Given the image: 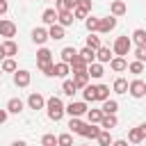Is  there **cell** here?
<instances>
[{
  "label": "cell",
  "instance_id": "cell-1",
  "mask_svg": "<svg viewBox=\"0 0 146 146\" xmlns=\"http://www.w3.org/2000/svg\"><path fill=\"white\" fill-rule=\"evenodd\" d=\"M46 110H48V119L50 121H62V116L66 114L64 112V103H62V98H57V96H50L48 100H46Z\"/></svg>",
  "mask_w": 146,
  "mask_h": 146
},
{
  "label": "cell",
  "instance_id": "cell-2",
  "mask_svg": "<svg viewBox=\"0 0 146 146\" xmlns=\"http://www.w3.org/2000/svg\"><path fill=\"white\" fill-rule=\"evenodd\" d=\"M130 48H132L130 36H116L114 39V46H112V52H114V57H125L130 52Z\"/></svg>",
  "mask_w": 146,
  "mask_h": 146
},
{
  "label": "cell",
  "instance_id": "cell-3",
  "mask_svg": "<svg viewBox=\"0 0 146 146\" xmlns=\"http://www.w3.org/2000/svg\"><path fill=\"white\" fill-rule=\"evenodd\" d=\"M87 110H89V107H87L84 100H71V103L64 107V112H66L71 119H80L82 114H87Z\"/></svg>",
  "mask_w": 146,
  "mask_h": 146
},
{
  "label": "cell",
  "instance_id": "cell-4",
  "mask_svg": "<svg viewBox=\"0 0 146 146\" xmlns=\"http://www.w3.org/2000/svg\"><path fill=\"white\" fill-rule=\"evenodd\" d=\"M128 94L132 96V98H144L146 96V82L144 80H132V82H128Z\"/></svg>",
  "mask_w": 146,
  "mask_h": 146
},
{
  "label": "cell",
  "instance_id": "cell-5",
  "mask_svg": "<svg viewBox=\"0 0 146 146\" xmlns=\"http://www.w3.org/2000/svg\"><path fill=\"white\" fill-rule=\"evenodd\" d=\"M30 82H32V73H30V71L18 68V71L14 73V84H16V87L25 89V87H30Z\"/></svg>",
  "mask_w": 146,
  "mask_h": 146
},
{
  "label": "cell",
  "instance_id": "cell-6",
  "mask_svg": "<svg viewBox=\"0 0 146 146\" xmlns=\"http://www.w3.org/2000/svg\"><path fill=\"white\" fill-rule=\"evenodd\" d=\"M27 107H30V110H34V112H39V110H43V107H46V98H43L39 91H34V94H30V96H27Z\"/></svg>",
  "mask_w": 146,
  "mask_h": 146
},
{
  "label": "cell",
  "instance_id": "cell-7",
  "mask_svg": "<svg viewBox=\"0 0 146 146\" xmlns=\"http://www.w3.org/2000/svg\"><path fill=\"white\" fill-rule=\"evenodd\" d=\"M0 36L14 39V36H16V23H11V21H7V18H0Z\"/></svg>",
  "mask_w": 146,
  "mask_h": 146
},
{
  "label": "cell",
  "instance_id": "cell-8",
  "mask_svg": "<svg viewBox=\"0 0 146 146\" xmlns=\"http://www.w3.org/2000/svg\"><path fill=\"white\" fill-rule=\"evenodd\" d=\"M116 27V18L114 16H105V18H100V23H98V34H107V32H112Z\"/></svg>",
  "mask_w": 146,
  "mask_h": 146
},
{
  "label": "cell",
  "instance_id": "cell-9",
  "mask_svg": "<svg viewBox=\"0 0 146 146\" xmlns=\"http://www.w3.org/2000/svg\"><path fill=\"white\" fill-rule=\"evenodd\" d=\"M125 11H128V5H125L123 0H112V5H110V16L119 18V16H123Z\"/></svg>",
  "mask_w": 146,
  "mask_h": 146
},
{
  "label": "cell",
  "instance_id": "cell-10",
  "mask_svg": "<svg viewBox=\"0 0 146 146\" xmlns=\"http://www.w3.org/2000/svg\"><path fill=\"white\" fill-rule=\"evenodd\" d=\"M112 57H114V52H112L107 46H100V48L96 50V62H98V64H110Z\"/></svg>",
  "mask_w": 146,
  "mask_h": 146
},
{
  "label": "cell",
  "instance_id": "cell-11",
  "mask_svg": "<svg viewBox=\"0 0 146 146\" xmlns=\"http://www.w3.org/2000/svg\"><path fill=\"white\" fill-rule=\"evenodd\" d=\"M80 135L87 137V139H96V137L100 135V125H96V123H84L82 130H80Z\"/></svg>",
  "mask_w": 146,
  "mask_h": 146
},
{
  "label": "cell",
  "instance_id": "cell-12",
  "mask_svg": "<svg viewBox=\"0 0 146 146\" xmlns=\"http://www.w3.org/2000/svg\"><path fill=\"white\" fill-rule=\"evenodd\" d=\"M30 36H32V41H34L36 46H43V43L48 41V30H46V27H34Z\"/></svg>",
  "mask_w": 146,
  "mask_h": 146
},
{
  "label": "cell",
  "instance_id": "cell-13",
  "mask_svg": "<svg viewBox=\"0 0 146 146\" xmlns=\"http://www.w3.org/2000/svg\"><path fill=\"white\" fill-rule=\"evenodd\" d=\"M87 75H89V80H91V78H94V80L103 78V75H105V68H103V64H98V62L89 64V66H87Z\"/></svg>",
  "mask_w": 146,
  "mask_h": 146
},
{
  "label": "cell",
  "instance_id": "cell-14",
  "mask_svg": "<svg viewBox=\"0 0 146 146\" xmlns=\"http://www.w3.org/2000/svg\"><path fill=\"white\" fill-rule=\"evenodd\" d=\"M23 107H25V103H23L21 98H9L5 110H7L9 114H21V112H23Z\"/></svg>",
  "mask_w": 146,
  "mask_h": 146
},
{
  "label": "cell",
  "instance_id": "cell-15",
  "mask_svg": "<svg viewBox=\"0 0 146 146\" xmlns=\"http://www.w3.org/2000/svg\"><path fill=\"white\" fill-rule=\"evenodd\" d=\"M116 123H119V119H116V114H105L103 119H100V130H112V128H116Z\"/></svg>",
  "mask_w": 146,
  "mask_h": 146
},
{
  "label": "cell",
  "instance_id": "cell-16",
  "mask_svg": "<svg viewBox=\"0 0 146 146\" xmlns=\"http://www.w3.org/2000/svg\"><path fill=\"white\" fill-rule=\"evenodd\" d=\"M128 141H130V144H135V146H139V144L144 141V132H141V128H139V125L128 130Z\"/></svg>",
  "mask_w": 146,
  "mask_h": 146
},
{
  "label": "cell",
  "instance_id": "cell-17",
  "mask_svg": "<svg viewBox=\"0 0 146 146\" xmlns=\"http://www.w3.org/2000/svg\"><path fill=\"white\" fill-rule=\"evenodd\" d=\"M73 21H75V18H73V11H59V14H57V25H62L64 30H66L68 25H73Z\"/></svg>",
  "mask_w": 146,
  "mask_h": 146
},
{
  "label": "cell",
  "instance_id": "cell-18",
  "mask_svg": "<svg viewBox=\"0 0 146 146\" xmlns=\"http://www.w3.org/2000/svg\"><path fill=\"white\" fill-rule=\"evenodd\" d=\"M110 68H112L114 73H121V71H125V68H128V59H125V57H112Z\"/></svg>",
  "mask_w": 146,
  "mask_h": 146
},
{
  "label": "cell",
  "instance_id": "cell-19",
  "mask_svg": "<svg viewBox=\"0 0 146 146\" xmlns=\"http://www.w3.org/2000/svg\"><path fill=\"white\" fill-rule=\"evenodd\" d=\"M48 62H52V52H50L46 46H41V48L36 50V64H48Z\"/></svg>",
  "mask_w": 146,
  "mask_h": 146
},
{
  "label": "cell",
  "instance_id": "cell-20",
  "mask_svg": "<svg viewBox=\"0 0 146 146\" xmlns=\"http://www.w3.org/2000/svg\"><path fill=\"white\" fill-rule=\"evenodd\" d=\"M68 73H71V66H68V64H64V62H57V64H55V68H52V75H55V78H64V80H66V75H68Z\"/></svg>",
  "mask_w": 146,
  "mask_h": 146
},
{
  "label": "cell",
  "instance_id": "cell-21",
  "mask_svg": "<svg viewBox=\"0 0 146 146\" xmlns=\"http://www.w3.org/2000/svg\"><path fill=\"white\" fill-rule=\"evenodd\" d=\"M73 82H75L78 89H84V87L89 84V75H87V71H78V73H73Z\"/></svg>",
  "mask_w": 146,
  "mask_h": 146
},
{
  "label": "cell",
  "instance_id": "cell-22",
  "mask_svg": "<svg viewBox=\"0 0 146 146\" xmlns=\"http://www.w3.org/2000/svg\"><path fill=\"white\" fill-rule=\"evenodd\" d=\"M41 21H43L46 25H55V23H57V11H55L52 7L43 9V14H41Z\"/></svg>",
  "mask_w": 146,
  "mask_h": 146
},
{
  "label": "cell",
  "instance_id": "cell-23",
  "mask_svg": "<svg viewBox=\"0 0 146 146\" xmlns=\"http://www.w3.org/2000/svg\"><path fill=\"white\" fill-rule=\"evenodd\" d=\"M48 39H52V41H59V39H64V27L62 25H50L48 27Z\"/></svg>",
  "mask_w": 146,
  "mask_h": 146
},
{
  "label": "cell",
  "instance_id": "cell-24",
  "mask_svg": "<svg viewBox=\"0 0 146 146\" xmlns=\"http://www.w3.org/2000/svg\"><path fill=\"white\" fill-rule=\"evenodd\" d=\"M112 91L114 94H128V80L125 78H116L112 82Z\"/></svg>",
  "mask_w": 146,
  "mask_h": 146
},
{
  "label": "cell",
  "instance_id": "cell-25",
  "mask_svg": "<svg viewBox=\"0 0 146 146\" xmlns=\"http://www.w3.org/2000/svg\"><path fill=\"white\" fill-rule=\"evenodd\" d=\"M116 110H119V103H116L114 98L103 100V107H100V112H103V114H116Z\"/></svg>",
  "mask_w": 146,
  "mask_h": 146
},
{
  "label": "cell",
  "instance_id": "cell-26",
  "mask_svg": "<svg viewBox=\"0 0 146 146\" xmlns=\"http://www.w3.org/2000/svg\"><path fill=\"white\" fill-rule=\"evenodd\" d=\"M59 55H62V62H64V64H71V62H73V57L78 55V50H75L73 46H66V48H62V52H59Z\"/></svg>",
  "mask_w": 146,
  "mask_h": 146
},
{
  "label": "cell",
  "instance_id": "cell-27",
  "mask_svg": "<svg viewBox=\"0 0 146 146\" xmlns=\"http://www.w3.org/2000/svg\"><path fill=\"white\" fill-rule=\"evenodd\" d=\"M78 55H80V57H82V59L87 62V66L96 62V50H91V48H87V46H84L82 50H78Z\"/></svg>",
  "mask_w": 146,
  "mask_h": 146
},
{
  "label": "cell",
  "instance_id": "cell-28",
  "mask_svg": "<svg viewBox=\"0 0 146 146\" xmlns=\"http://www.w3.org/2000/svg\"><path fill=\"white\" fill-rule=\"evenodd\" d=\"M68 66H71V73H78V71H87V62H84L80 55H75V57H73V62H71Z\"/></svg>",
  "mask_w": 146,
  "mask_h": 146
},
{
  "label": "cell",
  "instance_id": "cell-29",
  "mask_svg": "<svg viewBox=\"0 0 146 146\" xmlns=\"http://www.w3.org/2000/svg\"><path fill=\"white\" fill-rule=\"evenodd\" d=\"M0 68H2V73H16V71H18V66H16L14 57H5V59H2V64H0Z\"/></svg>",
  "mask_w": 146,
  "mask_h": 146
},
{
  "label": "cell",
  "instance_id": "cell-30",
  "mask_svg": "<svg viewBox=\"0 0 146 146\" xmlns=\"http://www.w3.org/2000/svg\"><path fill=\"white\" fill-rule=\"evenodd\" d=\"M82 100L84 103H94L96 100V84H87L82 89Z\"/></svg>",
  "mask_w": 146,
  "mask_h": 146
},
{
  "label": "cell",
  "instance_id": "cell-31",
  "mask_svg": "<svg viewBox=\"0 0 146 146\" xmlns=\"http://www.w3.org/2000/svg\"><path fill=\"white\" fill-rule=\"evenodd\" d=\"M98 23H100V18H96V16H87L84 18V27L89 30V34H96L98 32Z\"/></svg>",
  "mask_w": 146,
  "mask_h": 146
},
{
  "label": "cell",
  "instance_id": "cell-32",
  "mask_svg": "<svg viewBox=\"0 0 146 146\" xmlns=\"http://www.w3.org/2000/svg\"><path fill=\"white\" fill-rule=\"evenodd\" d=\"M2 50H5V55H7V57H14V55L18 52V46H16V41H14V39H7V41L2 43Z\"/></svg>",
  "mask_w": 146,
  "mask_h": 146
},
{
  "label": "cell",
  "instance_id": "cell-33",
  "mask_svg": "<svg viewBox=\"0 0 146 146\" xmlns=\"http://www.w3.org/2000/svg\"><path fill=\"white\" fill-rule=\"evenodd\" d=\"M110 98V87L107 84H96V100H107Z\"/></svg>",
  "mask_w": 146,
  "mask_h": 146
},
{
  "label": "cell",
  "instance_id": "cell-34",
  "mask_svg": "<svg viewBox=\"0 0 146 146\" xmlns=\"http://www.w3.org/2000/svg\"><path fill=\"white\" fill-rule=\"evenodd\" d=\"M96 141L100 144V146H112V135H110V130H100V135L96 137Z\"/></svg>",
  "mask_w": 146,
  "mask_h": 146
},
{
  "label": "cell",
  "instance_id": "cell-35",
  "mask_svg": "<svg viewBox=\"0 0 146 146\" xmlns=\"http://www.w3.org/2000/svg\"><path fill=\"white\" fill-rule=\"evenodd\" d=\"M57 146H75V144H73V135H71V132L57 135Z\"/></svg>",
  "mask_w": 146,
  "mask_h": 146
},
{
  "label": "cell",
  "instance_id": "cell-36",
  "mask_svg": "<svg viewBox=\"0 0 146 146\" xmlns=\"http://www.w3.org/2000/svg\"><path fill=\"white\" fill-rule=\"evenodd\" d=\"M103 116H105V114H103L100 110H87V119H89V123H96V125H98Z\"/></svg>",
  "mask_w": 146,
  "mask_h": 146
},
{
  "label": "cell",
  "instance_id": "cell-37",
  "mask_svg": "<svg viewBox=\"0 0 146 146\" xmlns=\"http://www.w3.org/2000/svg\"><path fill=\"white\" fill-rule=\"evenodd\" d=\"M130 41H135L137 46H146V30H135Z\"/></svg>",
  "mask_w": 146,
  "mask_h": 146
},
{
  "label": "cell",
  "instance_id": "cell-38",
  "mask_svg": "<svg viewBox=\"0 0 146 146\" xmlns=\"http://www.w3.org/2000/svg\"><path fill=\"white\" fill-rule=\"evenodd\" d=\"M103 43H100V36L98 34H89L87 36V48H91V50H98Z\"/></svg>",
  "mask_w": 146,
  "mask_h": 146
},
{
  "label": "cell",
  "instance_id": "cell-39",
  "mask_svg": "<svg viewBox=\"0 0 146 146\" xmlns=\"http://www.w3.org/2000/svg\"><path fill=\"white\" fill-rule=\"evenodd\" d=\"M62 91H64L66 96H73V94L78 91V87H75L73 80H64V82H62Z\"/></svg>",
  "mask_w": 146,
  "mask_h": 146
},
{
  "label": "cell",
  "instance_id": "cell-40",
  "mask_svg": "<svg viewBox=\"0 0 146 146\" xmlns=\"http://www.w3.org/2000/svg\"><path fill=\"white\" fill-rule=\"evenodd\" d=\"M55 11H73V5L68 0H55Z\"/></svg>",
  "mask_w": 146,
  "mask_h": 146
},
{
  "label": "cell",
  "instance_id": "cell-41",
  "mask_svg": "<svg viewBox=\"0 0 146 146\" xmlns=\"http://www.w3.org/2000/svg\"><path fill=\"white\" fill-rule=\"evenodd\" d=\"M82 125H84V123H82V119H71V121H68V130H71V132H75V135H80Z\"/></svg>",
  "mask_w": 146,
  "mask_h": 146
},
{
  "label": "cell",
  "instance_id": "cell-42",
  "mask_svg": "<svg viewBox=\"0 0 146 146\" xmlns=\"http://www.w3.org/2000/svg\"><path fill=\"white\" fill-rule=\"evenodd\" d=\"M128 71H130V73H135V75H139V73H144V64L135 59V62H130V64H128Z\"/></svg>",
  "mask_w": 146,
  "mask_h": 146
},
{
  "label": "cell",
  "instance_id": "cell-43",
  "mask_svg": "<svg viewBox=\"0 0 146 146\" xmlns=\"http://www.w3.org/2000/svg\"><path fill=\"white\" fill-rule=\"evenodd\" d=\"M39 66V71L43 73V75H50L52 78V68H55V62H48V64H36Z\"/></svg>",
  "mask_w": 146,
  "mask_h": 146
},
{
  "label": "cell",
  "instance_id": "cell-44",
  "mask_svg": "<svg viewBox=\"0 0 146 146\" xmlns=\"http://www.w3.org/2000/svg\"><path fill=\"white\" fill-rule=\"evenodd\" d=\"M41 146H57V137L55 135H43L41 137Z\"/></svg>",
  "mask_w": 146,
  "mask_h": 146
},
{
  "label": "cell",
  "instance_id": "cell-45",
  "mask_svg": "<svg viewBox=\"0 0 146 146\" xmlns=\"http://www.w3.org/2000/svg\"><path fill=\"white\" fill-rule=\"evenodd\" d=\"M135 57H137V62H146V46H137L135 48Z\"/></svg>",
  "mask_w": 146,
  "mask_h": 146
},
{
  "label": "cell",
  "instance_id": "cell-46",
  "mask_svg": "<svg viewBox=\"0 0 146 146\" xmlns=\"http://www.w3.org/2000/svg\"><path fill=\"white\" fill-rule=\"evenodd\" d=\"M89 16V11L84 9V7H80V5H75V9H73V18H87Z\"/></svg>",
  "mask_w": 146,
  "mask_h": 146
},
{
  "label": "cell",
  "instance_id": "cell-47",
  "mask_svg": "<svg viewBox=\"0 0 146 146\" xmlns=\"http://www.w3.org/2000/svg\"><path fill=\"white\" fill-rule=\"evenodd\" d=\"M78 5H80V7H84L87 11H91V0H78Z\"/></svg>",
  "mask_w": 146,
  "mask_h": 146
},
{
  "label": "cell",
  "instance_id": "cell-48",
  "mask_svg": "<svg viewBox=\"0 0 146 146\" xmlns=\"http://www.w3.org/2000/svg\"><path fill=\"white\" fill-rule=\"evenodd\" d=\"M7 9H9L7 0H0V16H2V14H7Z\"/></svg>",
  "mask_w": 146,
  "mask_h": 146
},
{
  "label": "cell",
  "instance_id": "cell-49",
  "mask_svg": "<svg viewBox=\"0 0 146 146\" xmlns=\"http://www.w3.org/2000/svg\"><path fill=\"white\" fill-rule=\"evenodd\" d=\"M7 116H9V112H7V110H0V125L7 121Z\"/></svg>",
  "mask_w": 146,
  "mask_h": 146
},
{
  "label": "cell",
  "instance_id": "cell-50",
  "mask_svg": "<svg viewBox=\"0 0 146 146\" xmlns=\"http://www.w3.org/2000/svg\"><path fill=\"white\" fill-rule=\"evenodd\" d=\"M112 146H128V141H125V139H114Z\"/></svg>",
  "mask_w": 146,
  "mask_h": 146
},
{
  "label": "cell",
  "instance_id": "cell-51",
  "mask_svg": "<svg viewBox=\"0 0 146 146\" xmlns=\"http://www.w3.org/2000/svg\"><path fill=\"white\" fill-rule=\"evenodd\" d=\"M11 146H27V141H23V139H16V141H11Z\"/></svg>",
  "mask_w": 146,
  "mask_h": 146
},
{
  "label": "cell",
  "instance_id": "cell-52",
  "mask_svg": "<svg viewBox=\"0 0 146 146\" xmlns=\"http://www.w3.org/2000/svg\"><path fill=\"white\" fill-rule=\"evenodd\" d=\"M7 55H5V50H2V43H0V64H2V59H5Z\"/></svg>",
  "mask_w": 146,
  "mask_h": 146
},
{
  "label": "cell",
  "instance_id": "cell-53",
  "mask_svg": "<svg viewBox=\"0 0 146 146\" xmlns=\"http://www.w3.org/2000/svg\"><path fill=\"white\" fill-rule=\"evenodd\" d=\"M139 128H141V132H144V139H146V121H144V123H141Z\"/></svg>",
  "mask_w": 146,
  "mask_h": 146
},
{
  "label": "cell",
  "instance_id": "cell-54",
  "mask_svg": "<svg viewBox=\"0 0 146 146\" xmlns=\"http://www.w3.org/2000/svg\"><path fill=\"white\" fill-rule=\"evenodd\" d=\"M68 2H71V5H73V9H75V5H78V0H68Z\"/></svg>",
  "mask_w": 146,
  "mask_h": 146
},
{
  "label": "cell",
  "instance_id": "cell-55",
  "mask_svg": "<svg viewBox=\"0 0 146 146\" xmlns=\"http://www.w3.org/2000/svg\"><path fill=\"white\" fill-rule=\"evenodd\" d=\"M0 75H2V68H0Z\"/></svg>",
  "mask_w": 146,
  "mask_h": 146
}]
</instances>
